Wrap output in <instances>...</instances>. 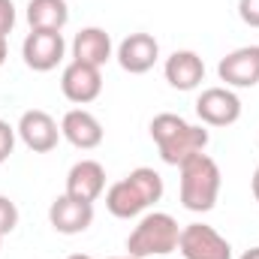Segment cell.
<instances>
[{"label":"cell","instance_id":"obj_1","mask_svg":"<svg viewBox=\"0 0 259 259\" xmlns=\"http://www.w3.org/2000/svg\"><path fill=\"white\" fill-rule=\"evenodd\" d=\"M151 139L157 142L160 160L169 166H181L184 160H190L193 154H202L208 148V130L187 124L181 115L172 112H160L151 121Z\"/></svg>","mask_w":259,"mask_h":259},{"label":"cell","instance_id":"obj_2","mask_svg":"<svg viewBox=\"0 0 259 259\" xmlns=\"http://www.w3.org/2000/svg\"><path fill=\"white\" fill-rule=\"evenodd\" d=\"M163 199V178L160 172L148 169V166H139L133 169L127 178L115 181L109 190H106V208L112 217H139L145 208H151L154 202Z\"/></svg>","mask_w":259,"mask_h":259},{"label":"cell","instance_id":"obj_3","mask_svg":"<svg viewBox=\"0 0 259 259\" xmlns=\"http://www.w3.org/2000/svg\"><path fill=\"white\" fill-rule=\"evenodd\" d=\"M178 172H181V205L196 214L211 211L217 205L220 181H223L220 166L202 151V154H193L190 160H184Z\"/></svg>","mask_w":259,"mask_h":259},{"label":"cell","instance_id":"obj_4","mask_svg":"<svg viewBox=\"0 0 259 259\" xmlns=\"http://www.w3.org/2000/svg\"><path fill=\"white\" fill-rule=\"evenodd\" d=\"M178 238H181V226L172 214L166 211H151L139 220V226L130 232L127 238V253L136 259L148 256H166L172 250H178Z\"/></svg>","mask_w":259,"mask_h":259},{"label":"cell","instance_id":"obj_5","mask_svg":"<svg viewBox=\"0 0 259 259\" xmlns=\"http://www.w3.org/2000/svg\"><path fill=\"white\" fill-rule=\"evenodd\" d=\"M178 250L184 259H232V244L208 223L181 226Z\"/></svg>","mask_w":259,"mask_h":259},{"label":"cell","instance_id":"obj_6","mask_svg":"<svg viewBox=\"0 0 259 259\" xmlns=\"http://www.w3.org/2000/svg\"><path fill=\"white\" fill-rule=\"evenodd\" d=\"M196 115L208 127H232L241 118V100L232 88H205L196 100Z\"/></svg>","mask_w":259,"mask_h":259},{"label":"cell","instance_id":"obj_7","mask_svg":"<svg viewBox=\"0 0 259 259\" xmlns=\"http://www.w3.org/2000/svg\"><path fill=\"white\" fill-rule=\"evenodd\" d=\"M66 42L61 30H30L21 42V58L33 72H49L64 61Z\"/></svg>","mask_w":259,"mask_h":259},{"label":"cell","instance_id":"obj_8","mask_svg":"<svg viewBox=\"0 0 259 259\" xmlns=\"http://www.w3.org/2000/svg\"><path fill=\"white\" fill-rule=\"evenodd\" d=\"M61 91H64L66 100L75 103V106L94 103L103 94V72H100V66L69 61L64 66V75H61Z\"/></svg>","mask_w":259,"mask_h":259},{"label":"cell","instance_id":"obj_9","mask_svg":"<svg viewBox=\"0 0 259 259\" xmlns=\"http://www.w3.org/2000/svg\"><path fill=\"white\" fill-rule=\"evenodd\" d=\"M15 133L21 136V142H24L33 154H49V151H55L58 142H61V127H58V121H55L49 112H42V109L24 112V115L18 118Z\"/></svg>","mask_w":259,"mask_h":259},{"label":"cell","instance_id":"obj_10","mask_svg":"<svg viewBox=\"0 0 259 259\" xmlns=\"http://www.w3.org/2000/svg\"><path fill=\"white\" fill-rule=\"evenodd\" d=\"M220 81H226V88H256L259 84V46H244L229 52L220 64H217Z\"/></svg>","mask_w":259,"mask_h":259},{"label":"cell","instance_id":"obj_11","mask_svg":"<svg viewBox=\"0 0 259 259\" xmlns=\"http://www.w3.org/2000/svg\"><path fill=\"white\" fill-rule=\"evenodd\" d=\"M49 223L61 235H78L94 223V202H81L72 196H58L49 208Z\"/></svg>","mask_w":259,"mask_h":259},{"label":"cell","instance_id":"obj_12","mask_svg":"<svg viewBox=\"0 0 259 259\" xmlns=\"http://www.w3.org/2000/svg\"><path fill=\"white\" fill-rule=\"evenodd\" d=\"M157 58H160V42L151 33H130L118 46V64L130 75H142V72L154 69Z\"/></svg>","mask_w":259,"mask_h":259},{"label":"cell","instance_id":"obj_13","mask_svg":"<svg viewBox=\"0 0 259 259\" xmlns=\"http://www.w3.org/2000/svg\"><path fill=\"white\" fill-rule=\"evenodd\" d=\"M61 136L78 151H94L103 145V124L88 109H69L61 121Z\"/></svg>","mask_w":259,"mask_h":259},{"label":"cell","instance_id":"obj_14","mask_svg":"<svg viewBox=\"0 0 259 259\" xmlns=\"http://www.w3.org/2000/svg\"><path fill=\"white\" fill-rule=\"evenodd\" d=\"M163 75H166V81H169L175 91H196V88L205 81V61H202L196 52H190V49L172 52V55L166 58Z\"/></svg>","mask_w":259,"mask_h":259},{"label":"cell","instance_id":"obj_15","mask_svg":"<svg viewBox=\"0 0 259 259\" xmlns=\"http://www.w3.org/2000/svg\"><path fill=\"white\" fill-rule=\"evenodd\" d=\"M106 190V169L97 160H78L66 175V196L81 202H97Z\"/></svg>","mask_w":259,"mask_h":259},{"label":"cell","instance_id":"obj_16","mask_svg":"<svg viewBox=\"0 0 259 259\" xmlns=\"http://www.w3.org/2000/svg\"><path fill=\"white\" fill-rule=\"evenodd\" d=\"M72 61L103 66L112 61V36L103 27H81L72 39Z\"/></svg>","mask_w":259,"mask_h":259},{"label":"cell","instance_id":"obj_17","mask_svg":"<svg viewBox=\"0 0 259 259\" xmlns=\"http://www.w3.org/2000/svg\"><path fill=\"white\" fill-rule=\"evenodd\" d=\"M66 21H69L66 0H30L27 3L30 30H64Z\"/></svg>","mask_w":259,"mask_h":259},{"label":"cell","instance_id":"obj_18","mask_svg":"<svg viewBox=\"0 0 259 259\" xmlns=\"http://www.w3.org/2000/svg\"><path fill=\"white\" fill-rule=\"evenodd\" d=\"M18 226V208L9 196H0V235H9Z\"/></svg>","mask_w":259,"mask_h":259},{"label":"cell","instance_id":"obj_19","mask_svg":"<svg viewBox=\"0 0 259 259\" xmlns=\"http://www.w3.org/2000/svg\"><path fill=\"white\" fill-rule=\"evenodd\" d=\"M12 148H15V127L0 121V163H6L12 157Z\"/></svg>","mask_w":259,"mask_h":259},{"label":"cell","instance_id":"obj_20","mask_svg":"<svg viewBox=\"0 0 259 259\" xmlns=\"http://www.w3.org/2000/svg\"><path fill=\"white\" fill-rule=\"evenodd\" d=\"M238 18L247 27H259V0H238Z\"/></svg>","mask_w":259,"mask_h":259},{"label":"cell","instance_id":"obj_21","mask_svg":"<svg viewBox=\"0 0 259 259\" xmlns=\"http://www.w3.org/2000/svg\"><path fill=\"white\" fill-rule=\"evenodd\" d=\"M12 27H15V3L0 0V36H6Z\"/></svg>","mask_w":259,"mask_h":259},{"label":"cell","instance_id":"obj_22","mask_svg":"<svg viewBox=\"0 0 259 259\" xmlns=\"http://www.w3.org/2000/svg\"><path fill=\"white\" fill-rule=\"evenodd\" d=\"M250 187H253V196H256V202H259V166H256V172H253V178H250Z\"/></svg>","mask_w":259,"mask_h":259},{"label":"cell","instance_id":"obj_23","mask_svg":"<svg viewBox=\"0 0 259 259\" xmlns=\"http://www.w3.org/2000/svg\"><path fill=\"white\" fill-rule=\"evenodd\" d=\"M6 52H9L6 49V36H0V66L6 64Z\"/></svg>","mask_w":259,"mask_h":259},{"label":"cell","instance_id":"obj_24","mask_svg":"<svg viewBox=\"0 0 259 259\" xmlns=\"http://www.w3.org/2000/svg\"><path fill=\"white\" fill-rule=\"evenodd\" d=\"M241 259H259V247H250V250H244Z\"/></svg>","mask_w":259,"mask_h":259},{"label":"cell","instance_id":"obj_25","mask_svg":"<svg viewBox=\"0 0 259 259\" xmlns=\"http://www.w3.org/2000/svg\"><path fill=\"white\" fill-rule=\"evenodd\" d=\"M66 259H91L88 253H72V256H66Z\"/></svg>","mask_w":259,"mask_h":259},{"label":"cell","instance_id":"obj_26","mask_svg":"<svg viewBox=\"0 0 259 259\" xmlns=\"http://www.w3.org/2000/svg\"><path fill=\"white\" fill-rule=\"evenodd\" d=\"M109 259H124V256H109Z\"/></svg>","mask_w":259,"mask_h":259},{"label":"cell","instance_id":"obj_27","mask_svg":"<svg viewBox=\"0 0 259 259\" xmlns=\"http://www.w3.org/2000/svg\"><path fill=\"white\" fill-rule=\"evenodd\" d=\"M124 259H136V256H124Z\"/></svg>","mask_w":259,"mask_h":259},{"label":"cell","instance_id":"obj_28","mask_svg":"<svg viewBox=\"0 0 259 259\" xmlns=\"http://www.w3.org/2000/svg\"><path fill=\"white\" fill-rule=\"evenodd\" d=\"M0 244H3V235H0Z\"/></svg>","mask_w":259,"mask_h":259}]
</instances>
